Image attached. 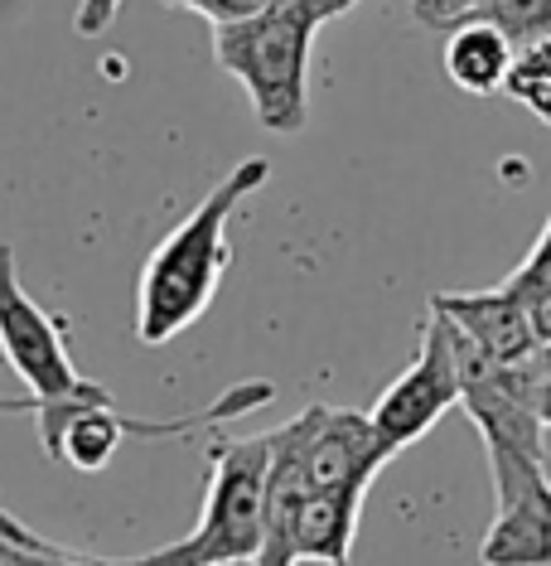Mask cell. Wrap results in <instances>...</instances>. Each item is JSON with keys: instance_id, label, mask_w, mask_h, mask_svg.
<instances>
[{"instance_id": "1", "label": "cell", "mask_w": 551, "mask_h": 566, "mask_svg": "<svg viewBox=\"0 0 551 566\" xmlns=\"http://www.w3.org/2000/svg\"><path fill=\"white\" fill-rule=\"evenodd\" d=\"M272 179V160L247 156L237 160L218 185L203 195V203L140 266V291H136V339L146 349L179 339L189 325H199L203 311L213 305L223 272L233 266V228L237 209L256 189Z\"/></svg>"}, {"instance_id": "2", "label": "cell", "mask_w": 551, "mask_h": 566, "mask_svg": "<svg viewBox=\"0 0 551 566\" xmlns=\"http://www.w3.org/2000/svg\"><path fill=\"white\" fill-rule=\"evenodd\" d=\"M319 20L300 0H272L247 20L213 24V63L242 83L256 122L296 136L310 122V49Z\"/></svg>"}, {"instance_id": "3", "label": "cell", "mask_w": 551, "mask_h": 566, "mask_svg": "<svg viewBox=\"0 0 551 566\" xmlns=\"http://www.w3.org/2000/svg\"><path fill=\"white\" fill-rule=\"evenodd\" d=\"M272 436H218L209 446V484L194 533L140 557H102L107 566H242L262 547V494Z\"/></svg>"}, {"instance_id": "4", "label": "cell", "mask_w": 551, "mask_h": 566, "mask_svg": "<svg viewBox=\"0 0 551 566\" xmlns=\"http://www.w3.org/2000/svg\"><path fill=\"white\" fill-rule=\"evenodd\" d=\"M0 358H6L10 373L24 382V392L40 407L112 402V392L102 388V382L78 373L63 325L20 286L15 252H10L6 242H0Z\"/></svg>"}, {"instance_id": "5", "label": "cell", "mask_w": 551, "mask_h": 566, "mask_svg": "<svg viewBox=\"0 0 551 566\" xmlns=\"http://www.w3.org/2000/svg\"><path fill=\"white\" fill-rule=\"evenodd\" d=\"M451 349L459 373V407L479 427L484 446H504V450H518V455L547 460V421H542L547 382L537 373V358H528V364H498L455 325H451Z\"/></svg>"}, {"instance_id": "6", "label": "cell", "mask_w": 551, "mask_h": 566, "mask_svg": "<svg viewBox=\"0 0 551 566\" xmlns=\"http://www.w3.org/2000/svg\"><path fill=\"white\" fill-rule=\"evenodd\" d=\"M451 407H459V373H455V349H451V325H445V315L435 311V305H426L412 368L388 382V392L378 397V407L368 411V417H373L382 446H388L392 455H402L406 446H416L421 436H431V427Z\"/></svg>"}, {"instance_id": "7", "label": "cell", "mask_w": 551, "mask_h": 566, "mask_svg": "<svg viewBox=\"0 0 551 566\" xmlns=\"http://www.w3.org/2000/svg\"><path fill=\"white\" fill-rule=\"evenodd\" d=\"M315 407L290 417L272 436V465H266V494H262V547L252 566H300L296 557V523L310 499V474H305V441H310Z\"/></svg>"}, {"instance_id": "8", "label": "cell", "mask_w": 551, "mask_h": 566, "mask_svg": "<svg viewBox=\"0 0 551 566\" xmlns=\"http://www.w3.org/2000/svg\"><path fill=\"white\" fill-rule=\"evenodd\" d=\"M392 460L368 411L315 407L310 441H305V474L310 489H373L378 470Z\"/></svg>"}, {"instance_id": "9", "label": "cell", "mask_w": 551, "mask_h": 566, "mask_svg": "<svg viewBox=\"0 0 551 566\" xmlns=\"http://www.w3.org/2000/svg\"><path fill=\"white\" fill-rule=\"evenodd\" d=\"M431 305L441 311L459 334H469L489 358L498 364H528L537 358V334L528 319V301L512 295L508 286H489V291H441L431 295Z\"/></svg>"}, {"instance_id": "10", "label": "cell", "mask_w": 551, "mask_h": 566, "mask_svg": "<svg viewBox=\"0 0 551 566\" xmlns=\"http://www.w3.org/2000/svg\"><path fill=\"white\" fill-rule=\"evenodd\" d=\"M368 489H310L296 523V557L319 566H349Z\"/></svg>"}, {"instance_id": "11", "label": "cell", "mask_w": 551, "mask_h": 566, "mask_svg": "<svg viewBox=\"0 0 551 566\" xmlns=\"http://www.w3.org/2000/svg\"><path fill=\"white\" fill-rule=\"evenodd\" d=\"M512 69V40L489 20H459L445 30V78L469 97L504 93V78Z\"/></svg>"}, {"instance_id": "12", "label": "cell", "mask_w": 551, "mask_h": 566, "mask_svg": "<svg viewBox=\"0 0 551 566\" xmlns=\"http://www.w3.org/2000/svg\"><path fill=\"white\" fill-rule=\"evenodd\" d=\"M504 93L518 102L522 112H532L542 126H551V34L512 49V69L504 78Z\"/></svg>"}, {"instance_id": "13", "label": "cell", "mask_w": 551, "mask_h": 566, "mask_svg": "<svg viewBox=\"0 0 551 566\" xmlns=\"http://www.w3.org/2000/svg\"><path fill=\"white\" fill-rule=\"evenodd\" d=\"M0 566H107L93 552H73L54 543V537H40L30 523H20L15 513L0 509Z\"/></svg>"}, {"instance_id": "14", "label": "cell", "mask_w": 551, "mask_h": 566, "mask_svg": "<svg viewBox=\"0 0 551 566\" xmlns=\"http://www.w3.org/2000/svg\"><path fill=\"white\" fill-rule=\"evenodd\" d=\"M479 20L498 24V30L512 40V49H518L528 40H547L551 34V0H484Z\"/></svg>"}, {"instance_id": "15", "label": "cell", "mask_w": 551, "mask_h": 566, "mask_svg": "<svg viewBox=\"0 0 551 566\" xmlns=\"http://www.w3.org/2000/svg\"><path fill=\"white\" fill-rule=\"evenodd\" d=\"M504 286L512 291V295H542V291H551V218H547V228H542V238L532 242V252L518 262V272H512Z\"/></svg>"}, {"instance_id": "16", "label": "cell", "mask_w": 551, "mask_h": 566, "mask_svg": "<svg viewBox=\"0 0 551 566\" xmlns=\"http://www.w3.org/2000/svg\"><path fill=\"white\" fill-rule=\"evenodd\" d=\"M170 10H194L209 24H233V20H247L256 10H266L272 0H165Z\"/></svg>"}, {"instance_id": "17", "label": "cell", "mask_w": 551, "mask_h": 566, "mask_svg": "<svg viewBox=\"0 0 551 566\" xmlns=\"http://www.w3.org/2000/svg\"><path fill=\"white\" fill-rule=\"evenodd\" d=\"M484 0H412V15L426 24V30H455L459 20L479 15Z\"/></svg>"}, {"instance_id": "18", "label": "cell", "mask_w": 551, "mask_h": 566, "mask_svg": "<svg viewBox=\"0 0 551 566\" xmlns=\"http://www.w3.org/2000/svg\"><path fill=\"white\" fill-rule=\"evenodd\" d=\"M117 10H121V0H83L78 15H73V30H78L83 40H97L102 30H112Z\"/></svg>"}, {"instance_id": "19", "label": "cell", "mask_w": 551, "mask_h": 566, "mask_svg": "<svg viewBox=\"0 0 551 566\" xmlns=\"http://www.w3.org/2000/svg\"><path fill=\"white\" fill-rule=\"evenodd\" d=\"M528 319H532L537 344H551V291L528 295Z\"/></svg>"}, {"instance_id": "20", "label": "cell", "mask_w": 551, "mask_h": 566, "mask_svg": "<svg viewBox=\"0 0 551 566\" xmlns=\"http://www.w3.org/2000/svg\"><path fill=\"white\" fill-rule=\"evenodd\" d=\"M305 10L319 20V24H329V20H339V15H349V10L358 6V0H300Z\"/></svg>"}, {"instance_id": "21", "label": "cell", "mask_w": 551, "mask_h": 566, "mask_svg": "<svg viewBox=\"0 0 551 566\" xmlns=\"http://www.w3.org/2000/svg\"><path fill=\"white\" fill-rule=\"evenodd\" d=\"M34 397L30 392H20V397H10V392H0V417H34Z\"/></svg>"}, {"instance_id": "22", "label": "cell", "mask_w": 551, "mask_h": 566, "mask_svg": "<svg viewBox=\"0 0 551 566\" xmlns=\"http://www.w3.org/2000/svg\"><path fill=\"white\" fill-rule=\"evenodd\" d=\"M537 373H542V382H551V344L537 349Z\"/></svg>"}, {"instance_id": "23", "label": "cell", "mask_w": 551, "mask_h": 566, "mask_svg": "<svg viewBox=\"0 0 551 566\" xmlns=\"http://www.w3.org/2000/svg\"><path fill=\"white\" fill-rule=\"evenodd\" d=\"M542 421H547V431H551V382L542 388Z\"/></svg>"}, {"instance_id": "24", "label": "cell", "mask_w": 551, "mask_h": 566, "mask_svg": "<svg viewBox=\"0 0 551 566\" xmlns=\"http://www.w3.org/2000/svg\"><path fill=\"white\" fill-rule=\"evenodd\" d=\"M547 566H551V509H547Z\"/></svg>"}]
</instances>
